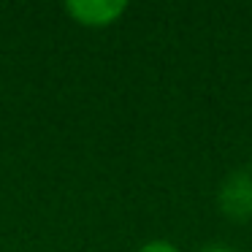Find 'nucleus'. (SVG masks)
I'll return each instance as SVG.
<instances>
[{"label": "nucleus", "mask_w": 252, "mask_h": 252, "mask_svg": "<svg viewBox=\"0 0 252 252\" xmlns=\"http://www.w3.org/2000/svg\"><path fill=\"white\" fill-rule=\"evenodd\" d=\"M198 252H236V250L228 244H209V247H201Z\"/></svg>", "instance_id": "nucleus-4"}, {"label": "nucleus", "mask_w": 252, "mask_h": 252, "mask_svg": "<svg viewBox=\"0 0 252 252\" xmlns=\"http://www.w3.org/2000/svg\"><path fill=\"white\" fill-rule=\"evenodd\" d=\"M220 214L230 222H250L252 220V171H230L217 190Z\"/></svg>", "instance_id": "nucleus-1"}, {"label": "nucleus", "mask_w": 252, "mask_h": 252, "mask_svg": "<svg viewBox=\"0 0 252 252\" xmlns=\"http://www.w3.org/2000/svg\"><path fill=\"white\" fill-rule=\"evenodd\" d=\"M136 252H182L176 244H171L168 239H149L147 244H141Z\"/></svg>", "instance_id": "nucleus-3"}, {"label": "nucleus", "mask_w": 252, "mask_h": 252, "mask_svg": "<svg viewBox=\"0 0 252 252\" xmlns=\"http://www.w3.org/2000/svg\"><path fill=\"white\" fill-rule=\"evenodd\" d=\"M65 14L82 28H111L127 11L125 0H68Z\"/></svg>", "instance_id": "nucleus-2"}, {"label": "nucleus", "mask_w": 252, "mask_h": 252, "mask_svg": "<svg viewBox=\"0 0 252 252\" xmlns=\"http://www.w3.org/2000/svg\"><path fill=\"white\" fill-rule=\"evenodd\" d=\"M250 171H252V163H250Z\"/></svg>", "instance_id": "nucleus-5"}]
</instances>
